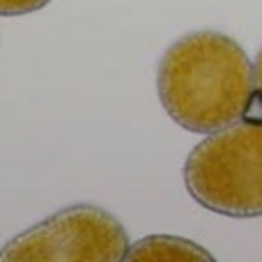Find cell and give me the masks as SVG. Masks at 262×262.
Listing matches in <instances>:
<instances>
[{
    "instance_id": "1",
    "label": "cell",
    "mask_w": 262,
    "mask_h": 262,
    "mask_svg": "<svg viewBox=\"0 0 262 262\" xmlns=\"http://www.w3.org/2000/svg\"><path fill=\"white\" fill-rule=\"evenodd\" d=\"M157 90L172 122L193 134L235 124L258 97L255 67L246 51L214 30L184 35L163 53Z\"/></svg>"
},
{
    "instance_id": "2",
    "label": "cell",
    "mask_w": 262,
    "mask_h": 262,
    "mask_svg": "<svg viewBox=\"0 0 262 262\" xmlns=\"http://www.w3.org/2000/svg\"><path fill=\"white\" fill-rule=\"evenodd\" d=\"M191 198L232 219L262 216V99L249 115L209 134L184 163Z\"/></svg>"
},
{
    "instance_id": "3",
    "label": "cell",
    "mask_w": 262,
    "mask_h": 262,
    "mask_svg": "<svg viewBox=\"0 0 262 262\" xmlns=\"http://www.w3.org/2000/svg\"><path fill=\"white\" fill-rule=\"evenodd\" d=\"M129 249L124 226L95 205H72L9 239L0 251L7 262H115Z\"/></svg>"
},
{
    "instance_id": "4",
    "label": "cell",
    "mask_w": 262,
    "mask_h": 262,
    "mask_svg": "<svg viewBox=\"0 0 262 262\" xmlns=\"http://www.w3.org/2000/svg\"><path fill=\"white\" fill-rule=\"evenodd\" d=\"M124 260L129 262H212L214 255L191 239L172 235H152L129 246Z\"/></svg>"
},
{
    "instance_id": "5",
    "label": "cell",
    "mask_w": 262,
    "mask_h": 262,
    "mask_svg": "<svg viewBox=\"0 0 262 262\" xmlns=\"http://www.w3.org/2000/svg\"><path fill=\"white\" fill-rule=\"evenodd\" d=\"M51 0H0V16H23L46 7Z\"/></svg>"
},
{
    "instance_id": "6",
    "label": "cell",
    "mask_w": 262,
    "mask_h": 262,
    "mask_svg": "<svg viewBox=\"0 0 262 262\" xmlns=\"http://www.w3.org/2000/svg\"><path fill=\"white\" fill-rule=\"evenodd\" d=\"M255 88H258V97L262 99V49L258 53V60H255Z\"/></svg>"
}]
</instances>
